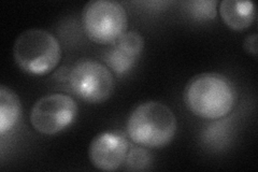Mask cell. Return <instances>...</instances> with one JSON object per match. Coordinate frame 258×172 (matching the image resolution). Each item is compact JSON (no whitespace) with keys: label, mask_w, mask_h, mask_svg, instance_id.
I'll return each mask as SVG.
<instances>
[{"label":"cell","mask_w":258,"mask_h":172,"mask_svg":"<svg viewBox=\"0 0 258 172\" xmlns=\"http://www.w3.org/2000/svg\"><path fill=\"white\" fill-rule=\"evenodd\" d=\"M183 101L194 116L220 120L236 108L238 91L235 83L222 73L203 72L194 76L185 85Z\"/></svg>","instance_id":"6da1fadb"},{"label":"cell","mask_w":258,"mask_h":172,"mask_svg":"<svg viewBox=\"0 0 258 172\" xmlns=\"http://www.w3.org/2000/svg\"><path fill=\"white\" fill-rule=\"evenodd\" d=\"M126 129L134 143L149 149H163L174 139L177 120L166 103L150 100L132 111Z\"/></svg>","instance_id":"7a4b0ae2"},{"label":"cell","mask_w":258,"mask_h":172,"mask_svg":"<svg viewBox=\"0 0 258 172\" xmlns=\"http://www.w3.org/2000/svg\"><path fill=\"white\" fill-rule=\"evenodd\" d=\"M13 57L22 71L30 76H44L57 67L61 60V46L50 31L31 28L15 39Z\"/></svg>","instance_id":"3957f363"},{"label":"cell","mask_w":258,"mask_h":172,"mask_svg":"<svg viewBox=\"0 0 258 172\" xmlns=\"http://www.w3.org/2000/svg\"><path fill=\"white\" fill-rule=\"evenodd\" d=\"M82 26L86 36L98 44H112L123 36L128 16L123 5L114 0H92L83 10Z\"/></svg>","instance_id":"277c9868"},{"label":"cell","mask_w":258,"mask_h":172,"mask_svg":"<svg viewBox=\"0 0 258 172\" xmlns=\"http://www.w3.org/2000/svg\"><path fill=\"white\" fill-rule=\"evenodd\" d=\"M71 92L81 100L98 104L114 92L115 79L106 65L92 59L77 62L68 75Z\"/></svg>","instance_id":"5b68a950"},{"label":"cell","mask_w":258,"mask_h":172,"mask_svg":"<svg viewBox=\"0 0 258 172\" xmlns=\"http://www.w3.org/2000/svg\"><path fill=\"white\" fill-rule=\"evenodd\" d=\"M79 106L69 95L55 93L45 95L34 103L29 121L36 132L45 136L57 135L74 124Z\"/></svg>","instance_id":"8992f818"},{"label":"cell","mask_w":258,"mask_h":172,"mask_svg":"<svg viewBox=\"0 0 258 172\" xmlns=\"http://www.w3.org/2000/svg\"><path fill=\"white\" fill-rule=\"evenodd\" d=\"M131 149L127 139L115 133L97 135L88 146V158L92 165L102 171H115L124 165Z\"/></svg>","instance_id":"52a82bcc"},{"label":"cell","mask_w":258,"mask_h":172,"mask_svg":"<svg viewBox=\"0 0 258 172\" xmlns=\"http://www.w3.org/2000/svg\"><path fill=\"white\" fill-rule=\"evenodd\" d=\"M144 48V39L136 30L126 31L113 42L104 55L106 66L116 75H124L139 61Z\"/></svg>","instance_id":"ba28073f"},{"label":"cell","mask_w":258,"mask_h":172,"mask_svg":"<svg viewBox=\"0 0 258 172\" xmlns=\"http://www.w3.org/2000/svg\"><path fill=\"white\" fill-rule=\"evenodd\" d=\"M220 15L222 21L230 29L241 31L252 25L256 12L252 2L239 0H223L220 4Z\"/></svg>","instance_id":"9c48e42d"},{"label":"cell","mask_w":258,"mask_h":172,"mask_svg":"<svg viewBox=\"0 0 258 172\" xmlns=\"http://www.w3.org/2000/svg\"><path fill=\"white\" fill-rule=\"evenodd\" d=\"M22 116L19 95L6 85L0 86V135L11 132Z\"/></svg>","instance_id":"30bf717a"},{"label":"cell","mask_w":258,"mask_h":172,"mask_svg":"<svg viewBox=\"0 0 258 172\" xmlns=\"http://www.w3.org/2000/svg\"><path fill=\"white\" fill-rule=\"evenodd\" d=\"M151 154L147 149L133 147V149H129L124 165L127 170L142 171L147 170L151 165Z\"/></svg>","instance_id":"8fae6325"},{"label":"cell","mask_w":258,"mask_h":172,"mask_svg":"<svg viewBox=\"0 0 258 172\" xmlns=\"http://www.w3.org/2000/svg\"><path fill=\"white\" fill-rule=\"evenodd\" d=\"M215 0H208V2H194L190 4V9L194 16L200 20H213L216 16Z\"/></svg>","instance_id":"7c38bea8"},{"label":"cell","mask_w":258,"mask_h":172,"mask_svg":"<svg viewBox=\"0 0 258 172\" xmlns=\"http://www.w3.org/2000/svg\"><path fill=\"white\" fill-rule=\"evenodd\" d=\"M244 50L248 53L252 54L253 56L257 55L258 52V47H257V35L256 34H252L245 38L244 40Z\"/></svg>","instance_id":"4fadbf2b"}]
</instances>
